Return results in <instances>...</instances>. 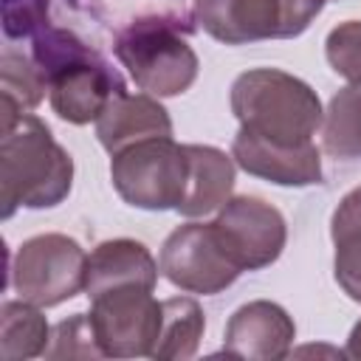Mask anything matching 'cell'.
I'll list each match as a JSON object with an SVG mask.
<instances>
[{
    "label": "cell",
    "mask_w": 361,
    "mask_h": 361,
    "mask_svg": "<svg viewBox=\"0 0 361 361\" xmlns=\"http://www.w3.org/2000/svg\"><path fill=\"white\" fill-rule=\"evenodd\" d=\"M0 76H3V124L14 121L23 113H31L45 90L48 82L34 59L6 48L0 56Z\"/></svg>",
    "instance_id": "obj_19"
},
{
    "label": "cell",
    "mask_w": 361,
    "mask_h": 361,
    "mask_svg": "<svg viewBox=\"0 0 361 361\" xmlns=\"http://www.w3.org/2000/svg\"><path fill=\"white\" fill-rule=\"evenodd\" d=\"M285 3V39L299 37L322 14L330 0H282Z\"/></svg>",
    "instance_id": "obj_24"
},
{
    "label": "cell",
    "mask_w": 361,
    "mask_h": 361,
    "mask_svg": "<svg viewBox=\"0 0 361 361\" xmlns=\"http://www.w3.org/2000/svg\"><path fill=\"white\" fill-rule=\"evenodd\" d=\"M51 341L42 307L25 299H8L0 307V355L6 361H25L45 355Z\"/></svg>",
    "instance_id": "obj_16"
},
{
    "label": "cell",
    "mask_w": 361,
    "mask_h": 361,
    "mask_svg": "<svg viewBox=\"0 0 361 361\" xmlns=\"http://www.w3.org/2000/svg\"><path fill=\"white\" fill-rule=\"evenodd\" d=\"M158 271L161 268L144 243L130 240V237L104 240L87 254L85 293L93 299V296H99L104 290H116V288L155 290Z\"/></svg>",
    "instance_id": "obj_14"
},
{
    "label": "cell",
    "mask_w": 361,
    "mask_h": 361,
    "mask_svg": "<svg viewBox=\"0 0 361 361\" xmlns=\"http://www.w3.org/2000/svg\"><path fill=\"white\" fill-rule=\"evenodd\" d=\"M195 20L223 45L285 39L282 0H195Z\"/></svg>",
    "instance_id": "obj_12"
},
{
    "label": "cell",
    "mask_w": 361,
    "mask_h": 361,
    "mask_svg": "<svg viewBox=\"0 0 361 361\" xmlns=\"http://www.w3.org/2000/svg\"><path fill=\"white\" fill-rule=\"evenodd\" d=\"M322 147L333 158H361V85L341 87L322 121Z\"/></svg>",
    "instance_id": "obj_18"
},
{
    "label": "cell",
    "mask_w": 361,
    "mask_h": 361,
    "mask_svg": "<svg viewBox=\"0 0 361 361\" xmlns=\"http://www.w3.org/2000/svg\"><path fill=\"white\" fill-rule=\"evenodd\" d=\"M330 68L350 85H361V20H344L324 39Z\"/></svg>",
    "instance_id": "obj_20"
},
{
    "label": "cell",
    "mask_w": 361,
    "mask_h": 361,
    "mask_svg": "<svg viewBox=\"0 0 361 361\" xmlns=\"http://www.w3.org/2000/svg\"><path fill=\"white\" fill-rule=\"evenodd\" d=\"M344 355L361 361V319L353 324V330H350V336H347V350H344Z\"/></svg>",
    "instance_id": "obj_26"
},
{
    "label": "cell",
    "mask_w": 361,
    "mask_h": 361,
    "mask_svg": "<svg viewBox=\"0 0 361 361\" xmlns=\"http://www.w3.org/2000/svg\"><path fill=\"white\" fill-rule=\"evenodd\" d=\"M51 0H0L3 8V34L8 39L37 37L48 28Z\"/></svg>",
    "instance_id": "obj_23"
},
{
    "label": "cell",
    "mask_w": 361,
    "mask_h": 361,
    "mask_svg": "<svg viewBox=\"0 0 361 361\" xmlns=\"http://www.w3.org/2000/svg\"><path fill=\"white\" fill-rule=\"evenodd\" d=\"M73 186V158L31 113L3 124L0 138V214L17 209H54Z\"/></svg>",
    "instance_id": "obj_1"
},
{
    "label": "cell",
    "mask_w": 361,
    "mask_h": 361,
    "mask_svg": "<svg viewBox=\"0 0 361 361\" xmlns=\"http://www.w3.org/2000/svg\"><path fill=\"white\" fill-rule=\"evenodd\" d=\"M48 358H104L90 324L87 313H73L71 319L59 322L51 336V347L45 350Z\"/></svg>",
    "instance_id": "obj_21"
},
{
    "label": "cell",
    "mask_w": 361,
    "mask_h": 361,
    "mask_svg": "<svg viewBox=\"0 0 361 361\" xmlns=\"http://www.w3.org/2000/svg\"><path fill=\"white\" fill-rule=\"evenodd\" d=\"M172 118L166 107L149 93H118L110 99L104 113L96 118V138L99 144L116 155L138 141L149 138H169Z\"/></svg>",
    "instance_id": "obj_13"
},
{
    "label": "cell",
    "mask_w": 361,
    "mask_h": 361,
    "mask_svg": "<svg viewBox=\"0 0 361 361\" xmlns=\"http://www.w3.org/2000/svg\"><path fill=\"white\" fill-rule=\"evenodd\" d=\"M231 158L243 172L276 186L302 189L322 183V155L313 141L276 144L240 127L231 141Z\"/></svg>",
    "instance_id": "obj_10"
},
{
    "label": "cell",
    "mask_w": 361,
    "mask_h": 361,
    "mask_svg": "<svg viewBox=\"0 0 361 361\" xmlns=\"http://www.w3.org/2000/svg\"><path fill=\"white\" fill-rule=\"evenodd\" d=\"M158 268L178 290L200 293V296L223 293L243 274V268L226 251L214 228V220L212 223L189 220L175 231H169V237L161 245Z\"/></svg>",
    "instance_id": "obj_6"
},
{
    "label": "cell",
    "mask_w": 361,
    "mask_h": 361,
    "mask_svg": "<svg viewBox=\"0 0 361 361\" xmlns=\"http://www.w3.org/2000/svg\"><path fill=\"white\" fill-rule=\"evenodd\" d=\"M113 51L135 87L155 99L180 96L197 79V54L172 20L141 17L130 23L118 31Z\"/></svg>",
    "instance_id": "obj_3"
},
{
    "label": "cell",
    "mask_w": 361,
    "mask_h": 361,
    "mask_svg": "<svg viewBox=\"0 0 361 361\" xmlns=\"http://www.w3.org/2000/svg\"><path fill=\"white\" fill-rule=\"evenodd\" d=\"M336 254H333V276L338 288L361 305V228H347L330 234Z\"/></svg>",
    "instance_id": "obj_22"
},
{
    "label": "cell",
    "mask_w": 361,
    "mask_h": 361,
    "mask_svg": "<svg viewBox=\"0 0 361 361\" xmlns=\"http://www.w3.org/2000/svg\"><path fill=\"white\" fill-rule=\"evenodd\" d=\"M231 113L243 130L276 144H307L322 130L319 93L279 68H251L231 85Z\"/></svg>",
    "instance_id": "obj_2"
},
{
    "label": "cell",
    "mask_w": 361,
    "mask_h": 361,
    "mask_svg": "<svg viewBox=\"0 0 361 361\" xmlns=\"http://www.w3.org/2000/svg\"><path fill=\"white\" fill-rule=\"evenodd\" d=\"M118 93H124V82L99 54L76 59L48 76L51 110L68 124L96 121Z\"/></svg>",
    "instance_id": "obj_9"
},
{
    "label": "cell",
    "mask_w": 361,
    "mask_h": 361,
    "mask_svg": "<svg viewBox=\"0 0 361 361\" xmlns=\"http://www.w3.org/2000/svg\"><path fill=\"white\" fill-rule=\"evenodd\" d=\"M296 324L288 310L268 299L240 305L223 333V353L248 361H279L290 353Z\"/></svg>",
    "instance_id": "obj_11"
},
{
    "label": "cell",
    "mask_w": 361,
    "mask_h": 361,
    "mask_svg": "<svg viewBox=\"0 0 361 361\" xmlns=\"http://www.w3.org/2000/svg\"><path fill=\"white\" fill-rule=\"evenodd\" d=\"M347 228H361V186L350 189L338 200V206H336V212L330 217V234L347 231Z\"/></svg>",
    "instance_id": "obj_25"
},
{
    "label": "cell",
    "mask_w": 361,
    "mask_h": 361,
    "mask_svg": "<svg viewBox=\"0 0 361 361\" xmlns=\"http://www.w3.org/2000/svg\"><path fill=\"white\" fill-rule=\"evenodd\" d=\"M203 330H206V316H203V307L192 296L164 299V319H161V333H158L152 358L186 361L197 355Z\"/></svg>",
    "instance_id": "obj_17"
},
{
    "label": "cell",
    "mask_w": 361,
    "mask_h": 361,
    "mask_svg": "<svg viewBox=\"0 0 361 361\" xmlns=\"http://www.w3.org/2000/svg\"><path fill=\"white\" fill-rule=\"evenodd\" d=\"M183 147L189 155V180L178 214L195 220L217 212L231 197L237 164L231 155L209 144H183Z\"/></svg>",
    "instance_id": "obj_15"
},
{
    "label": "cell",
    "mask_w": 361,
    "mask_h": 361,
    "mask_svg": "<svg viewBox=\"0 0 361 361\" xmlns=\"http://www.w3.org/2000/svg\"><path fill=\"white\" fill-rule=\"evenodd\" d=\"M214 228L243 271L274 265L288 243V223L282 212L254 195L228 197L217 209Z\"/></svg>",
    "instance_id": "obj_8"
},
{
    "label": "cell",
    "mask_w": 361,
    "mask_h": 361,
    "mask_svg": "<svg viewBox=\"0 0 361 361\" xmlns=\"http://www.w3.org/2000/svg\"><path fill=\"white\" fill-rule=\"evenodd\" d=\"M90 324L104 358H152L164 302L144 288H116L90 299Z\"/></svg>",
    "instance_id": "obj_7"
},
{
    "label": "cell",
    "mask_w": 361,
    "mask_h": 361,
    "mask_svg": "<svg viewBox=\"0 0 361 361\" xmlns=\"http://www.w3.org/2000/svg\"><path fill=\"white\" fill-rule=\"evenodd\" d=\"M110 180L118 197L133 209L178 212L189 180L186 147L172 135L138 141L113 155Z\"/></svg>",
    "instance_id": "obj_4"
},
{
    "label": "cell",
    "mask_w": 361,
    "mask_h": 361,
    "mask_svg": "<svg viewBox=\"0 0 361 361\" xmlns=\"http://www.w3.org/2000/svg\"><path fill=\"white\" fill-rule=\"evenodd\" d=\"M87 254L68 234L28 237L11 262V288L37 307H56L85 290Z\"/></svg>",
    "instance_id": "obj_5"
}]
</instances>
